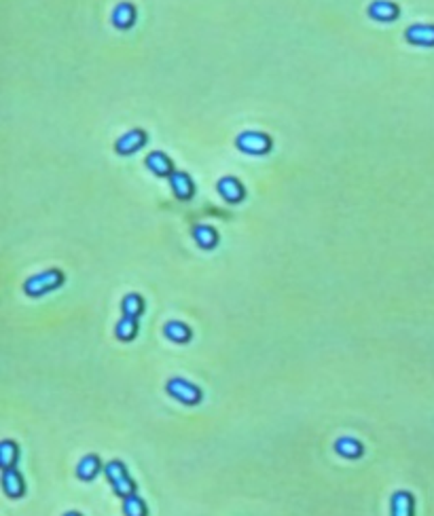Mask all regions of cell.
Wrapping results in <instances>:
<instances>
[{
	"label": "cell",
	"mask_w": 434,
	"mask_h": 516,
	"mask_svg": "<svg viewBox=\"0 0 434 516\" xmlns=\"http://www.w3.org/2000/svg\"><path fill=\"white\" fill-rule=\"evenodd\" d=\"M3 491L11 499H20L26 493V482L18 468H3Z\"/></svg>",
	"instance_id": "6"
},
{
	"label": "cell",
	"mask_w": 434,
	"mask_h": 516,
	"mask_svg": "<svg viewBox=\"0 0 434 516\" xmlns=\"http://www.w3.org/2000/svg\"><path fill=\"white\" fill-rule=\"evenodd\" d=\"M407 43L415 47H434V26L432 24H415L405 32Z\"/></svg>",
	"instance_id": "7"
},
{
	"label": "cell",
	"mask_w": 434,
	"mask_h": 516,
	"mask_svg": "<svg viewBox=\"0 0 434 516\" xmlns=\"http://www.w3.org/2000/svg\"><path fill=\"white\" fill-rule=\"evenodd\" d=\"M390 516H413V495L409 491H394L390 497Z\"/></svg>",
	"instance_id": "11"
},
{
	"label": "cell",
	"mask_w": 434,
	"mask_h": 516,
	"mask_svg": "<svg viewBox=\"0 0 434 516\" xmlns=\"http://www.w3.org/2000/svg\"><path fill=\"white\" fill-rule=\"evenodd\" d=\"M136 334H138V320H136V318L123 315V318L117 322V326H115V337H117L119 341L128 343V341L136 339Z\"/></svg>",
	"instance_id": "18"
},
{
	"label": "cell",
	"mask_w": 434,
	"mask_h": 516,
	"mask_svg": "<svg viewBox=\"0 0 434 516\" xmlns=\"http://www.w3.org/2000/svg\"><path fill=\"white\" fill-rule=\"evenodd\" d=\"M236 147L246 155H267L271 151V138L261 132H242Z\"/></svg>",
	"instance_id": "4"
},
{
	"label": "cell",
	"mask_w": 434,
	"mask_h": 516,
	"mask_svg": "<svg viewBox=\"0 0 434 516\" xmlns=\"http://www.w3.org/2000/svg\"><path fill=\"white\" fill-rule=\"evenodd\" d=\"M165 392H168L174 400H178L180 405H187V407H195V405H199L201 398H203V394H201L199 387H197L195 383L182 379V376H172V379L165 383Z\"/></svg>",
	"instance_id": "3"
},
{
	"label": "cell",
	"mask_w": 434,
	"mask_h": 516,
	"mask_svg": "<svg viewBox=\"0 0 434 516\" xmlns=\"http://www.w3.org/2000/svg\"><path fill=\"white\" fill-rule=\"evenodd\" d=\"M170 186L180 201H189L195 193V184H193L191 176H187L184 172H174L170 176Z\"/></svg>",
	"instance_id": "10"
},
{
	"label": "cell",
	"mask_w": 434,
	"mask_h": 516,
	"mask_svg": "<svg viewBox=\"0 0 434 516\" xmlns=\"http://www.w3.org/2000/svg\"><path fill=\"white\" fill-rule=\"evenodd\" d=\"M104 474H106V480L111 482L115 495H119L121 499L128 497V495H132V493H136V482L128 474V468H126L123 461H119V459L108 461L104 466Z\"/></svg>",
	"instance_id": "2"
},
{
	"label": "cell",
	"mask_w": 434,
	"mask_h": 516,
	"mask_svg": "<svg viewBox=\"0 0 434 516\" xmlns=\"http://www.w3.org/2000/svg\"><path fill=\"white\" fill-rule=\"evenodd\" d=\"M335 451L341 457H346V459H358V457H362L365 447H362L360 440H356L352 436H341V438L335 440Z\"/></svg>",
	"instance_id": "13"
},
{
	"label": "cell",
	"mask_w": 434,
	"mask_h": 516,
	"mask_svg": "<svg viewBox=\"0 0 434 516\" xmlns=\"http://www.w3.org/2000/svg\"><path fill=\"white\" fill-rule=\"evenodd\" d=\"M100 470H102L100 457L93 455V453H89V455H85V457L79 461V466H76V476H79L81 480L89 482V480H93V478L100 474Z\"/></svg>",
	"instance_id": "15"
},
{
	"label": "cell",
	"mask_w": 434,
	"mask_h": 516,
	"mask_svg": "<svg viewBox=\"0 0 434 516\" xmlns=\"http://www.w3.org/2000/svg\"><path fill=\"white\" fill-rule=\"evenodd\" d=\"M121 311H123V315L136 318V320H138V318L142 315V311H144V301H142V297L136 294V292L126 294V297H123V303H121Z\"/></svg>",
	"instance_id": "20"
},
{
	"label": "cell",
	"mask_w": 434,
	"mask_h": 516,
	"mask_svg": "<svg viewBox=\"0 0 434 516\" xmlns=\"http://www.w3.org/2000/svg\"><path fill=\"white\" fill-rule=\"evenodd\" d=\"M216 189H219L221 197L227 201V203H240L244 197H246V191L242 186V182L233 176H225L219 180V184H216Z\"/></svg>",
	"instance_id": "9"
},
{
	"label": "cell",
	"mask_w": 434,
	"mask_h": 516,
	"mask_svg": "<svg viewBox=\"0 0 434 516\" xmlns=\"http://www.w3.org/2000/svg\"><path fill=\"white\" fill-rule=\"evenodd\" d=\"M123 514L126 516H149V508L138 493H132L123 497Z\"/></svg>",
	"instance_id": "21"
},
{
	"label": "cell",
	"mask_w": 434,
	"mask_h": 516,
	"mask_svg": "<svg viewBox=\"0 0 434 516\" xmlns=\"http://www.w3.org/2000/svg\"><path fill=\"white\" fill-rule=\"evenodd\" d=\"M64 284V273L60 269H47L43 273H36L24 282V292L32 299H39L47 292L57 290Z\"/></svg>",
	"instance_id": "1"
},
{
	"label": "cell",
	"mask_w": 434,
	"mask_h": 516,
	"mask_svg": "<svg viewBox=\"0 0 434 516\" xmlns=\"http://www.w3.org/2000/svg\"><path fill=\"white\" fill-rule=\"evenodd\" d=\"M18 459H20L18 442H13L9 438L0 442V463H3V468H15Z\"/></svg>",
	"instance_id": "19"
},
{
	"label": "cell",
	"mask_w": 434,
	"mask_h": 516,
	"mask_svg": "<svg viewBox=\"0 0 434 516\" xmlns=\"http://www.w3.org/2000/svg\"><path fill=\"white\" fill-rule=\"evenodd\" d=\"M147 165H149V170L155 174V176H172L174 174V165H172V161L168 159V155L165 153H159V151H155V153H151L149 157H147Z\"/></svg>",
	"instance_id": "16"
},
{
	"label": "cell",
	"mask_w": 434,
	"mask_h": 516,
	"mask_svg": "<svg viewBox=\"0 0 434 516\" xmlns=\"http://www.w3.org/2000/svg\"><path fill=\"white\" fill-rule=\"evenodd\" d=\"M111 22L119 30H130L134 26V22H136V9L130 3H121V5H117L113 9Z\"/></svg>",
	"instance_id": "12"
},
{
	"label": "cell",
	"mask_w": 434,
	"mask_h": 516,
	"mask_svg": "<svg viewBox=\"0 0 434 516\" xmlns=\"http://www.w3.org/2000/svg\"><path fill=\"white\" fill-rule=\"evenodd\" d=\"M64 516H83V514L81 512H66Z\"/></svg>",
	"instance_id": "22"
},
{
	"label": "cell",
	"mask_w": 434,
	"mask_h": 516,
	"mask_svg": "<svg viewBox=\"0 0 434 516\" xmlns=\"http://www.w3.org/2000/svg\"><path fill=\"white\" fill-rule=\"evenodd\" d=\"M147 144V134L142 132V129H132V132L123 134L117 144H115V151L123 157L128 155H134L136 151H140L142 147Z\"/></svg>",
	"instance_id": "5"
},
{
	"label": "cell",
	"mask_w": 434,
	"mask_h": 516,
	"mask_svg": "<svg viewBox=\"0 0 434 516\" xmlns=\"http://www.w3.org/2000/svg\"><path fill=\"white\" fill-rule=\"evenodd\" d=\"M193 239L199 247L214 250L216 243H219V233H216V229L210 224H197V226H193Z\"/></svg>",
	"instance_id": "14"
},
{
	"label": "cell",
	"mask_w": 434,
	"mask_h": 516,
	"mask_svg": "<svg viewBox=\"0 0 434 516\" xmlns=\"http://www.w3.org/2000/svg\"><path fill=\"white\" fill-rule=\"evenodd\" d=\"M163 334L172 341V343H189L191 341V328L178 320H172L163 326Z\"/></svg>",
	"instance_id": "17"
},
{
	"label": "cell",
	"mask_w": 434,
	"mask_h": 516,
	"mask_svg": "<svg viewBox=\"0 0 434 516\" xmlns=\"http://www.w3.org/2000/svg\"><path fill=\"white\" fill-rule=\"evenodd\" d=\"M398 15H400L398 5L390 3V0H375V3L369 5V18L375 20V22L388 24V22L398 20Z\"/></svg>",
	"instance_id": "8"
}]
</instances>
